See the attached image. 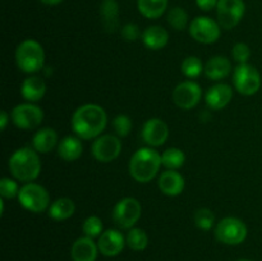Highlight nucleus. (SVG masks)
<instances>
[{
	"label": "nucleus",
	"mask_w": 262,
	"mask_h": 261,
	"mask_svg": "<svg viewBox=\"0 0 262 261\" xmlns=\"http://www.w3.org/2000/svg\"><path fill=\"white\" fill-rule=\"evenodd\" d=\"M232 71V63L228 58L223 55H216L210 58L205 64V74L211 81H222L229 76Z\"/></svg>",
	"instance_id": "obj_20"
},
{
	"label": "nucleus",
	"mask_w": 262,
	"mask_h": 261,
	"mask_svg": "<svg viewBox=\"0 0 262 261\" xmlns=\"http://www.w3.org/2000/svg\"><path fill=\"white\" fill-rule=\"evenodd\" d=\"M9 120H10V115L8 114L7 110H2V113H0V129L5 130Z\"/></svg>",
	"instance_id": "obj_38"
},
{
	"label": "nucleus",
	"mask_w": 262,
	"mask_h": 261,
	"mask_svg": "<svg viewBox=\"0 0 262 261\" xmlns=\"http://www.w3.org/2000/svg\"><path fill=\"white\" fill-rule=\"evenodd\" d=\"M232 56L238 64L248 63L251 58L250 46L245 42H237L232 49Z\"/></svg>",
	"instance_id": "obj_35"
},
{
	"label": "nucleus",
	"mask_w": 262,
	"mask_h": 261,
	"mask_svg": "<svg viewBox=\"0 0 262 261\" xmlns=\"http://www.w3.org/2000/svg\"><path fill=\"white\" fill-rule=\"evenodd\" d=\"M142 215L141 202L135 197H124L115 204L112 216L120 229L133 228Z\"/></svg>",
	"instance_id": "obj_7"
},
{
	"label": "nucleus",
	"mask_w": 262,
	"mask_h": 261,
	"mask_svg": "<svg viewBox=\"0 0 262 261\" xmlns=\"http://www.w3.org/2000/svg\"><path fill=\"white\" fill-rule=\"evenodd\" d=\"M17 199L23 209L35 212V214L46 211L51 205L50 193L48 189L35 182H28L23 184Z\"/></svg>",
	"instance_id": "obj_5"
},
{
	"label": "nucleus",
	"mask_w": 262,
	"mask_h": 261,
	"mask_svg": "<svg viewBox=\"0 0 262 261\" xmlns=\"http://www.w3.org/2000/svg\"><path fill=\"white\" fill-rule=\"evenodd\" d=\"M132 119L127 114H119L113 120V127L118 137H127L132 130Z\"/></svg>",
	"instance_id": "obj_34"
},
{
	"label": "nucleus",
	"mask_w": 262,
	"mask_h": 261,
	"mask_svg": "<svg viewBox=\"0 0 262 261\" xmlns=\"http://www.w3.org/2000/svg\"><path fill=\"white\" fill-rule=\"evenodd\" d=\"M127 241L119 229H106L99 237L97 246L100 253L106 257H115L124 250Z\"/></svg>",
	"instance_id": "obj_15"
},
{
	"label": "nucleus",
	"mask_w": 262,
	"mask_h": 261,
	"mask_svg": "<svg viewBox=\"0 0 262 261\" xmlns=\"http://www.w3.org/2000/svg\"><path fill=\"white\" fill-rule=\"evenodd\" d=\"M233 83L241 95L252 96L261 89V74L258 69L251 64H238L233 74Z\"/></svg>",
	"instance_id": "obj_8"
},
{
	"label": "nucleus",
	"mask_w": 262,
	"mask_h": 261,
	"mask_svg": "<svg viewBox=\"0 0 262 261\" xmlns=\"http://www.w3.org/2000/svg\"><path fill=\"white\" fill-rule=\"evenodd\" d=\"M20 187L18 186L17 179L4 177L0 179V196L2 199H14L18 197Z\"/></svg>",
	"instance_id": "obj_33"
},
{
	"label": "nucleus",
	"mask_w": 262,
	"mask_h": 261,
	"mask_svg": "<svg viewBox=\"0 0 262 261\" xmlns=\"http://www.w3.org/2000/svg\"><path fill=\"white\" fill-rule=\"evenodd\" d=\"M217 2H219V0H196V4L197 7L201 10H204V12H210V10H212L214 8H216Z\"/></svg>",
	"instance_id": "obj_37"
},
{
	"label": "nucleus",
	"mask_w": 262,
	"mask_h": 261,
	"mask_svg": "<svg viewBox=\"0 0 262 261\" xmlns=\"http://www.w3.org/2000/svg\"><path fill=\"white\" fill-rule=\"evenodd\" d=\"M137 8L147 19H158L165 13L168 0H137Z\"/></svg>",
	"instance_id": "obj_26"
},
{
	"label": "nucleus",
	"mask_w": 262,
	"mask_h": 261,
	"mask_svg": "<svg viewBox=\"0 0 262 261\" xmlns=\"http://www.w3.org/2000/svg\"><path fill=\"white\" fill-rule=\"evenodd\" d=\"M194 224L201 230H210L215 225V214L207 207H201L194 212Z\"/></svg>",
	"instance_id": "obj_31"
},
{
	"label": "nucleus",
	"mask_w": 262,
	"mask_h": 261,
	"mask_svg": "<svg viewBox=\"0 0 262 261\" xmlns=\"http://www.w3.org/2000/svg\"><path fill=\"white\" fill-rule=\"evenodd\" d=\"M246 13V4L243 0H219L216 5L217 22L220 27L232 30L239 25Z\"/></svg>",
	"instance_id": "obj_11"
},
{
	"label": "nucleus",
	"mask_w": 262,
	"mask_h": 261,
	"mask_svg": "<svg viewBox=\"0 0 262 261\" xmlns=\"http://www.w3.org/2000/svg\"><path fill=\"white\" fill-rule=\"evenodd\" d=\"M159 188L164 194L169 197H176L183 192L186 182L183 176L177 170H165L159 177Z\"/></svg>",
	"instance_id": "obj_18"
},
{
	"label": "nucleus",
	"mask_w": 262,
	"mask_h": 261,
	"mask_svg": "<svg viewBox=\"0 0 262 261\" xmlns=\"http://www.w3.org/2000/svg\"><path fill=\"white\" fill-rule=\"evenodd\" d=\"M161 163L164 168H166V170H178L186 163V155L178 147L166 148L161 154Z\"/></svg>",
	"instance_id": "obj_27"
},
{
	"label": "nucleus",
	"mask_w": 262,
	"mask_h": 261,
	"mask_svg": "<svg viewBox=\"0 0 262 261\" xmlns=\"http://www.w3.org/2000/svg\"><path fill=\"white\" fill-rule=\"evenodd\" d=\"M141 135L150 147H159L168 141L169 127L160 118H150L143 124Z\"/></svg>",
	"instance_id": "obj_14"
},
{
	"label": "nucleus",
	"mask_w": 262,
	"mask_h": 261,
	"mask_svg": "<svg viewBox=\"0 0 262 261\" xmlns=\"http://www.w3.org/2000/svg\"><path fill=\"white\" fill-rule=\"evenodd\" d=\"M104 225H102V220L96 215H91L87 217L82 225V230H83L84 235L90 238H99L104 232Z\"/></svg>",
	"instance_id": "obj_32"
},
{
	"label": "nucleus",
	"mask_w": 262,
	"mask_h": 261,
	"mask_svg": "<svg viewBox=\"0 0 262 261\" xmlns=\"http://www.w3.org/2000/svg\"><path fill=\"white\" fill-rule=\"evenodd\" d=\"M181 71L187 78L193 79L201 76L202 72L205 71V66L199 56L191 55V56H187V58L182 61Z\"/></svg>",
	"instance_id": "obj_29"
},
{
	"label": "nucleus",
	"mask_w": 262,
	"mask_h": 261,
	"mask_svg": "<svg viewBox=\"0 0 262 261\" xmlns=\"http://www.w3.org/2000/svg\"><path fill=\"white\" fill-rule=\"evenodd\" d=\"M168 22L174 30L183 31L188 25V13L181 7H174L168 13Z\"/></svg>",
	"instance_id": "obj_30"
},
{
	"label": "nucleus",
	"mask_w": 262,
	"mask_h": 261,
	"mask_svg": "<svg viewBox=\"0 0 262 261\" xmlns=\"http://www.w3.org/2000/svg\"><path fill=\"white\" fill-rule=\"evenodd\" d=\"M120 33H122V37L125 41H136L140 37H142L140 27L136 23H127V25H124L122 30H120Z\"/></svg>",
	"instance_id": "obj_36"
},
{
	"label": "nucleus",
	"mask_w": 262,
	"mask_h": 261,
	"mask_svg": "<svg viewBox=\"0 0 262 261\" xmlns=\"http://www.w3.org/2000/svg\"><path fill=\"white\" fill-rule=\"evenodd\" d=\"M142 42L150 50H160L169 42V33L161 26H150L142 33Z\"/></svg>",
	"instance_id": "obj_23"
},
{
	"label": "nucleus",
	"mask_w": 262,
	"mask_h": 261,
	"mask_svg": "<svg viewBox=\"0 0 262 261\" xmlns=\"http://www.w3.org/2000/svg\"><path fill=\"white\" fill-rule=\"evenodd\" d=\"M189 35L194 41L205 45L216 42L222 36V27L219 22L210 17L200 15L189 23Z\"/></svg>",
	"instance_id": "obj_10"
},
{
	"label": "nucleus",
	"mask_w": 262,
	"mask_h": 261,
	"mask_svg": "<svg viewBox=\"0 0 262 261\" xmlns=\"http://www.w3.org/2000/svg\"><path fill=\"white\" fill-rule=\"evenodd\" d=\"M8 166L10 174L17 181L28 183L38 178L42 165H41L40 154L35 148L20 147L12 154Z\"/></svg>",
	"instance_id": "obj_3"
},
{
	"label": "nucleus",
	"mask_w": 262,
	"mask_h": 261,
	"mask_svg": "<svg viewBox=\"0 0 262 261\" xmlns=\"http://www.w3.org/2000/svg\"><path fill=\"white\" fill-rule=\"evenodd\" d=\"M100 17L107 32H115L119 26V5L117 0H104L100 5Z\"/></svg>",
	"instance_id": "obj_24"
},
{
	"label": "nucleus",
	"mask_w": 262,
	"mask_h": 261,
	"mask_svg": "<svg viewBox=\"0 0 262 261\" xmlns=\"http://www.w3.org/2000/svg\"><path fill=\"white\" fill-rule=\"evenodd\" d=\"M163 166L161 154L154 147H141L130 156L129 174L138 183H148L158 176Z\"/></svg>",
	"instance_id": "obj_2"
},
{
	"label": "nucleus",
	"mask_w": 262,
	"mask_h": 261,
	"mask_svg": "<svg viewBox=\"0 0 262 261\" xmlns=\"http://www.w3.org/2000/svg\"><path fill=\"white\" fill-rule=\"evenodd\" d=\"M248 229L243 220L235 216L223 217L215 227V237L224 245H241L247 238Z\"/></svg>",
	"instance_id": "obj_6"
},
{
	"label": "nucleus",
	"mask_w": 262,
	"mask_h": 261,
	"mask_svg": "<svg viewBox=\"0 0 262 261\" xmlns=\"http://www.w3.org/2000/svg\"><path fill=\"white\" fill-rule=\"evenodd\" d=\"M202 99V89L197 82L184 81L177 84L173 91V102L183 110H191Z\"/></svg>",
	"instance_id": "obj_13"
},
{
	"label": "nucleus",
	"mask_w": 262,
	"mask_h": 261,
	"mask_svg": "<svg viewBox=\"0 0 262 261\" xmlns=\"http://www.w3.org/2000/svg\"><path fill=\"white\" fill-rule=\"evenodd\" d=\"M74 211H76V204L73 200L68 199V197H60L51 202L48 214L51 219L56 220V222H63V220L73 216Z\"/></svg>",
	"instance_id": "obj_25"
},
{
	"label": "nucleus",
	"mask_w": 262,
	"mask_h": 261,
	"mask_svg": "<svg viewBox=\"0 0 262 261\" xmlns=\"http://www.w3.org/2000/svg\"><path fill=\"white\" fill-rule=\"evenodd\" d=\"M122 153V141L118 136L101 135L92 142L91 154L100 163H112Z\"/></svg>",
	"instance_id": "obj_12"
},
{
	"label": "nucleus",
	"mask_w": 262,
	"mask_h": 261,
	"mask_svg": "<svg viewBox=\"0 0 262 261\" xmlns=\"http://www.w3.org/2000/svg\"><path fill=\"white\" fill-rule=\"evenodd\" d=\"M40 2L43 3V4H46V5H58V4H60L63 0H40Z\"/></svg>",
	"instance_id": "obj_39"
},
{
	"label": "nucleus",
	"mask_w": 262,
	"mask_h": 261,
	"mask_svg": "<svg viewBox=\"0 0 262 261\" xmlns=\"http://www.w3.org/2000/svg\"><path fill=\"white\" fill-rule=\"evenodd\" d=\"M99 252V246L94 238L84 235L73 242L71 248V257L73 261H96Z\"/></svg>",
	"instance_id": "obj_17"
},
{
	"label": "nucleus",
	"mask_w": 262,
	"mask_h": 261,
	"mask_svg": "<svg viewBox=\"0 0 262 261\" xmlns=\"http://www.w3.org/2000/svg\"><path fill=\"white\" fill-rule=\"evenodd\" d=\"M15 63L20 71L28 74L42 71L45 66V51L42 45L33 38L23 40L15 49Z\"/></svg>",
	"instance_id": "obj_4"
},
{
	"label": "nucleus",
	"mask_w": 262,
	"mask_h": 261,
	"mask_svg": "<svg viewBox=\"0 0 262 261\" xmlns=\"http://www.w3.org/2000/svg\"><path fill=\"white\" fill-rule=\"evenodd\" d=\"M127 246L133 251H143L148 245V235L141 228H130L127 233Z\"/></svg>",
	"instance_id": "obj_28"
},
{
	"label": "nucleus",
	"mask_w": 262,
	"mask_h": 261,
	"mask_svg": "<svg viewBox=\"0 0 262 261\" xmlns=\"http://www.w3.org/2000/svg\"><path fill=\"white\" fill-rule=\"evenodd\" d=\"M233 89L227 83H216L207 90L205 101L209 109L222 110L232 101Z\"/></svg>",
	"instance_id": "obj_16"
},
{
	"label": "nucleus",
	"mask_w": 262,
	"mask_h": 261,
	"mask_svg": "<svg viewBox=\"0 0 262 261\" xmlns=\"http://www.w3.org/2000/svg\"><path fill=\"white\" fill-rule=\"evenodd\" d=\"M46 83L38 76H30L20 84V95L27 102H37L45 96Z\"/></svg>",
	"instance_id": "obj_19"
},
{
	"label": "nucleus",
	"mask_w": 262,
	"mask_h": 261,
	"mask_svg": "<svg viewBox=\"0 0 262 261\" xmlns=\"http://www.w3.org/2000/svg\"><path fill=\"white\" fill-rule=\"evenodd\" d=\"M107 124V114L97 104H84L74 110L71 125L81 140H95L102 135Z\"/></svg>",
	"instance_id": "obj_1"
},
{
	"label": "nucleus",
	"mask_w": 262,
	"mask_h": 261,
	"mask_svg": "<svg viewBox=\"0 0 262 261\" xmlns=\"http://www.w3.org/2000/svg\"><path fill=\"white\" fill-rule=\"evenodd\" d=\"M58 143V133L54 128H41L32 138V148H35L38 154H49Z\"/></svg>",
	"instance_id": "obj_22"
},
{
	"label": "nucleus",
	"mask_w": 262,
	"mask_h": 261,
	"mask_svg": "<svg viewBox=\"0 0 262 261\" xmlns=\"http://www.w3.org/2000/svg\"><path fill=\"white\" fill-rule=\"evenodd\" d=\"M237 261H252V260H248V258H239V260Z\"/></svg>",
	"instance_id": "obj_40"
},
{
	"label": "nucleus",
	"mask_w": 262,
	"mask_h": 261,
	"mask_svg": "<svg viewBox=\"0 0 262 261\" xmlns=\"http://www.w3.org/2000/svg\"><path fill=\"white\" fill-rule=\"evenodd\" d=\"M83 153V145L78 136H66L58 143V155L64 161L78 160Z\"/></svg>",
	"instance_id": "obj_21"
},
{
	"label": "nucleus",
	"mask_w": 262,
	"mask_h": 261,
	"mask_svg": "<svg viewBox=\"0 0 262 261\" xmlns=\"http://www.w3.org/2000/svg\"><path fill=\"white\" fill-rule=\"evenodd\" d=\"M10 119L19 129L31 130L37 128L43 120V112L33 102H23L13 107Z\"/></svg>",
	"instance_id": "obj_9"
}]
</instances>
